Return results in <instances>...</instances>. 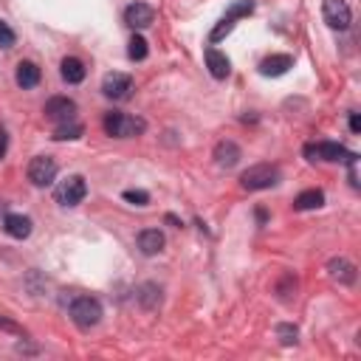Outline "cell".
Masks as SVG:
<instances>
[{"instance_id": "1", "label": "cell", "mask_w": 361, "mask_h": 361, "mask_svg": "<svg viewBox=\"0 0 361 361\" xmlns=\"http://www.w3.org/2000/svg\"><path fill=\"white\" fill-rule=\"evenodd\" d=\"M68 313H71V319H73V324L79 330H90V327H96L102 322V302L93 299V296H76L71 302Z\"/></svg>"}, {"instance_id": "2", "label": "cell", "mask_w": 361, "mask_h": 361, "mask_svg": "<svg viewBox=\"0 0 361 361\" xmlns=\"http://www.w3.org/2000/svg\"><path fill=\"white\" fill-rule=\"evenodd\" d=\"M144 130H147V121L138 116H127L116 110L104 116V133L113 138H133V135H141Z\"/></svg>"}, {"instance_id": "3", "label": "cell", "mask_w": 361, "mask_h": 361, "mask_svg": "<svg viewBox=\"0 0 361 361\" xmlns=\"http://www.w3.org/2000/svg\"><path fill=\"white\" fill-rule=\"evenodd\" d=\"M279 180V169L271 164H254L240 175V186L248 192H259V189H271Z\"/></svg>"}, {"instance_id": "4", "label": "cell", "mask_w": 361, "mask_h": 361, "mask_svg": "<svg viewBox=\"0 0 361 361\" xmlns=\"http://www.w3.org/2000/svg\"><path fill=\"white\" fill-rule=\"evenodd\" d=\"M87 195V183L82 175H68L65 180H59V186L54 189V197L59 206H79Z\"/></svg>"}, {"instance_id": "5", "label": "cell", "mask_w": 361, "mask_h": 361, "mask_svg": "<svg viewBox=\"0 0 361 361\" xmlns=\"http://www.w3.org/2000/svg\"><path fill=\"white\" fill-rule=\"evenodd\" d=\"M251 11H254V3H251V0H237V3H234V6L226 11V17H223V20H220V23L212 28L209 39H212V42H220V39H223V37H226V34L234 28V23H237L240 17H248Z\"/></svg>"}, {"instance_id": "6", "label": "cell", "mask_w": 361, "mask_h": 361, "mask_svg": "<svg viewBox=\"0 0 361 361\" xmlns=\"http://www.w3.org/2000/svg\"><path fill=\"white\" fill-rule=\"evenodd\" d=\"M322 17H324V23H327L330 28H336V31H344V28H350V23H353V11H350V6H347L344 0H324V3H322Z\"/></svg>"}, {"instance_id": "7", "label": "cell", "mask_w": 361, "mask_h": 361, "mask_svg": "<svg viewBox=\"0 0 361 361\" xmlns=\"http://www.w3.org/2000/svg\"><path fill=\"white\" fill-rule=\"evenodd\" d=\"M56 178V161L51 155H37L28 164V180L34 186H51Z\"/></svg>"}, {"instance_id": "8", "label": "cell", "mask_w": 361, "mask_h": 361, "mask_svg": "<svg viewBox=\"0 0 361 361\" xmlns=\"http://www.w3.org/2000/svg\"><path fill=\"white\" fill-rule=\"evenodd\" d=\"M305 155H307L310 161L322 158V161H330V164L355 158L353 152H347V149H344L341 144H336V141H319V144H310V147H305Z\"/></svg>"}, {"instance_id": "9", "label": "cell", "mask_w": 361, "mask_h": 361, "mask_svg": "<svg viewBox=\"0 0 361 361\" xmlns=\"http://www.w3.org/2000/svg\"><path fill=\"white\" fill-rule=\"evenodd\" d=\"M42 113H45V118H51V121H56V124L73 121V116H76V102L68 99V96H51V99L45 102Z\"/></svg>"}, {"instance_id": "10", "label": "cell", "mask_w": 361, "mask_h": 361, "mask_svg": "<svg viewBox=\"0 0 361 361\" xmlns=\"http://www.w3.org/2000/svg\"><path fill=\"white\" fill-rule=\"evenodd\" d=\"M130 90H133V79H130L127 73L113 71V73H107V76L102 79V93H104L107 99L121 102V99H127V96H130Z\"/></svg>"}, {"instance_id": "11", "label": "cell", "mask_w": 361, "mask_h": 361, "mask_svg": "<svg viewBox=\"0 0 361 361\" xmlns=\"http://www.w3.org/2000/svg\"><path fill=\"white\" fill-rule=\"evenodd\" d=\"M212 158H214V164L217 166H223V169H231V166H237L240 164V158H243V149L234 144V141H217L214 144V152H212Z\"/></svg>"}, {"instance_id": "12", "label": "cell", "mask_w": 361, "mask_h": 361, "mask_svg": "<svg viewBox=\"0 0 361 361\" xmlns=\"http://www.w3.org/2000/svg\"><path fill=\"white\" fill-rule=\"evenodd\" d=\"M152 20H155V8L147 3H133L124 11V23L130 28H147V25H152Z\"/></svg>"}, {"instance_id": "13", "label": "cell", "mask_w": 361, "mask_h": 361, "mask_svg": "<svg viewBox=\"0 0 361 361\" xmlns=\"http://www.w3.org/2000/svg\"><path fill=\"white\" fill-rule=\"evenodd\" d=\"M135 243H138V251H141L144 257H155V254H161L164 245H166V240H164V234H161L158 228H144Z\"/></svg>"}, {"instance_id": "14", "label": "cell", "mask_w": 361, "mask_h": 361, "mask_svg": "<svg viewBox=\"0 0 361 361\" xmlns=\"http://www.w3.org/2000/svg\"><path fill=\"white\" fill-rule=\"evenodd\" d=\"M288 68H293V56L290 54H271L259 62V73L262 76H282L288 73Z\"/></svg>"}, {"instance_id": "15", "label": "cell", "mask_w": 361, "mask_h": 361, "mask_svg": "<svg viewBox=\"0 0 361 361\" xmlns=\"http://www.w3.org/2000/svg\"><path fill=\"white\" fill-rule=\"evenodd\" d=\"M31 217L28 214H6L3 217V231L8 234V237H14V240H25L28 234H31Z\"/></svg>"}, {"instance_id": "16", "label": "cell", "mask_w": 361, "mask_h": 361, "mask_svg": "<svg viewBox=\"0 0 361 361\" xmlns=\"http://www.w3.org/2000/svg\"><path fill=\"white\" fill-rule=\"evenodd\" d=\"M206 68H209V73L214 76V79H226L228 73H231V62H228V56L223 54V51H217V48H206Z\"/></svg>"}, {"instance_id": "17", "label": "cell", "mask_w": 361, "mask_h": 361, "mask_svg": "<svg viewBox=\"0 0 361 361\" xmlns=\"http://www.w3.org/2000/svg\"><path fill=\"white\" fill-rule=\"evenodd\" d=\"M327 271H330V276H333L336 282H341V285H353V282H355V265H353L350 259H344V257H333V259L327 262Z\"/></svg>"}, {"instance_id": "18", "label": "cell", "mask_w": 361, "mask_h": 361, "mask_svg": "<svg viewBox=\"0 0 361 361\" xmlns=\"http://www.w3.org/2000/svg\"><path fill=\"white\" fill-rule=\"evenodd\" d=\"M59 73H62V79H65L68 85H79L87 71H85V62H82L79 56H65L62 65H59Z\"/></svg>"}, {"instance_id": "19", "label": "cell", "mask_w": 361, "mask_h": 361, "mask_svg": "<svg viewBox=\"0 0 361 361\" xmlns=\"http://www.w3.org/2000/svg\"><path fill=\"white\" fill-rule=\"evenodd\" d=\"M14 82L23 87V90H31V87H37L39 85V68L34 65V62H20L17 65V73H14Z\"/></svg>"}, {"instance_id": "20", "label": "cell", "mask_w": 361, "mask_h": 361, "mask_svg": "<svg viewBox=\"0 0 361 361\" xmlns=\"http://www.w3.org/2000/svg\"><path fill=\"white\" fill-rule=\"evenodd\" d=\"M322 203H324V192L322 189H305V192L296 195L293 209L296 212H310V209H319Z\"/></svg>"}, {"instance_id": "21", "label": "cell", "mask_w": 361, "mask_h": 361, "mask_svg": "<svg viewBox=\"0 0 361 361\" xmlns=\"http://www.w3.org/2000/svg\"><path fill=\"white\" fill-rule=\"evenodd\" d=\"M138 302H141L144 310H155V307L161 305V288L152 285V282L141 285V288H138Z\"/></svg>"}, {"instance_id": "22", "label": "cell", "mask_w": 361, "mask_h": 361, "mask_svg": "<svg viewBox=\"0 0 361 361\" xmlns=\"http://www.w3.org/2000/svg\"><path fill=\"white\" fill-rule=\"evenodd\" d=\"M85 135V127L79 121H62L56 130H54V141H76Z\"/></svg>"}, {"instance_id": "23", "label": "cell", "mask_w": 361, "mask_h": 361, "mask_svg": "<svg viewBox=\"0 0 361 361\" xmlns=\"http://www.w3.org/2000/svg\"><path fill=\"white\" fill-rule=\"evenodd\" d=\"M127 56H130L133 62H141V59L147 56V39H144L141 34H133L130 48H127Z\"/></svg>"}, {"instance_id": "24", "label": "cell", "mask_w": 361, "mask_h": 361, "mask_svg": "<svg viewBox=\"0 0 361 361\" xmlns=\"http://www.w3.org/2000/svg\"><path fill=\"white\" fill-rule=\"evenodd\" d=\"M121 197H124L127 203H133V206H147V203H149V195H147L144 189H127Z\"/></svg>"}, {"instance_id": "25", "label": "cell", "mask_w": 361, "mask_h": 361, "mask_svg": "<svg viewBox=\"0 0 361 361\" xmlns=\"http://www.w3.org/2000/svg\"><path fill=\"white\" fill-rule=\"evenodd\" d=\"M276 336H279V341H282V344H296L299 330H296L293 324H279V327H276Z\"/></svg>"}, {"instance_id": "26", "label": "cell", "mask_w": 361, "mask_h": 361, "mask_svg": "<svg viewBox=\"0 0 361 361\" xmlns=\"http://www.w3.org/2000/svg\"><path fill=\"white\" fill-rule=\"evenodd\" d=\"M14 39H17V37H14V31H11L6 23H0V48H3V51H6V48H11V45H14Z\"/></svg>"}, {"instance_id": "27", "label": "cell", "mask_w": 361, "mask_h": 361, "mask_svg": "<svg viewBox=\"0 0 361 361\" xmlns=\"http://www.w3.org/2000/svg\"><path fill=\"white\" fill-rule=\"evenodd\" d=\"M0 330H8V333L23 336V327H17V324H14V322H8V319H0Z\"/></svg>"}, {"instance_id": "28", "label": "cell", "mask_w": 361, "mask_h": 361, "mask_svg": "<svg viewBox=\"0 0 361 361\" xmlns=\"http://www.w3.org/2000/svg\"><path fill=\"white\" fill-rule=\"evenodd\" d=\"M6 149H8V135H6V130L0 127V161L6 158Z\"/></svg>"}, {"instance_id": "29", "label": "cell", "mask_w": 361, "mask_h": 361, "mask_svg": "<svg viewBox=\"0 0 361 361\" xmlns=\"http://www.w3.org/2000/svg\"><path fill=\"white\" fill-rule=\"evenodd\" d=\"M350 130H353V133H361V118H358V113H350Z\"/></svg>"}]
</instances>
